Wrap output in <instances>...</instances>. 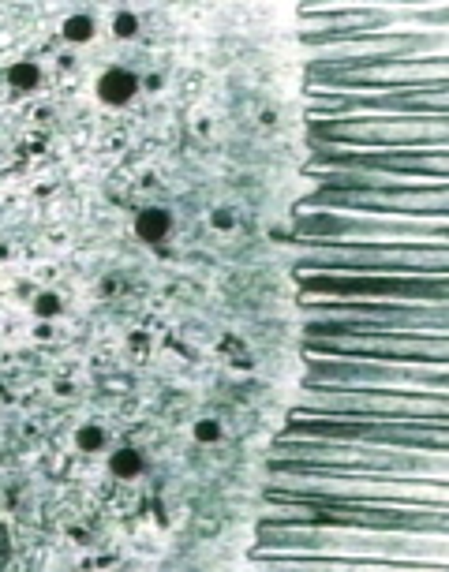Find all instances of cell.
Returning a JSON list of instances; mask_svg holds the SVG:
<instances>
[{
    "mask_svg": "<svg viewBox=\"0 0 449 572\" xmlns=\"http://www.w3.org/2000/svg\"><path fill=\"white\" fill-rule=\"evenodd\" d=\"M8 79H12V86L30 90V86L38 83V67H34V64H15L12 72H8Z\"/></svg>",
    "mask_w": 449,
    "mask_h": 572,
    "instance_id": "277c9868",
    "label": "cell"
},
{
    "mask_svg": "<svg viewBox=\"0 0 449 572\" xmlns=\"http://www.w3.org/2000/svg\"><path fill=\"white\" fill-rule=\"evenodd\" d=\"M102 430H97V427H83V430H79V445H83V449H97V445H102Z\"/></svg>",
    "mask_w": 449,
    "mask_h": 572,
    "instance_id": "8992f818",
    "label": "cell"
},
{
    "mask_svg": "<svg viewBox=\"0 0 449 572\" xmlns=\"http://www.w3.org/2000/svg\"><path fill=\"white\" fill-rule=\"evenodd\" d=\"M195 434H198V441H214L217 438V423H198Z\"/></svg>",
    "mask_w": 449,
    "mask_h": 572,
    "instance_id": "9c48e42d",
    "label": "cell"
},
{
    "mask_svg": "<svg viewBox=\"0 0 449 572\" xmlns=\"http://www.w3.org/2000/svg\"><path fill=\"white\" fill-rule=\"evenodd\" d=\"M139 236L150 239V244H157V239H165L168 232V214L165 209H146V214H139Z\"/></svg>",
    "mask_w": 449,
    "mask_h": 572,
    "instance_id": "7a4b0ae2",
    "label": "cell"
},
{
    "mask_svg": "<svg viewBox=\"0 0 449 572\" xmlns=\"http://www.w3.org/2000/svg\"><path fill=\"white\" fill-rule=\"evenodd\" d=\"M113 30H116L120 38H132V34H135V15H127V12H124V15H116Z\"/></svg>",
    "mask_w": 449,
    "mask_h": 572,
    "instance_id": "52a82bcc",
    "label": "cell"
},
{
    "mask_svg": "<svg viewBox=\"0 0 449 572\" xmlns=\"http://www.w3.org/2000/svg\"><path fill=\"white\" fill-rule=\"evenodd\" d=\"M64 34L72 38V42H86L90 34H94V23H90L86 15H75V19H68V26H64Z\"/></svg>",
    "mask_w": 449,
    "mask_h": 572,
    "instance_id": "5b68a950",
    "label": "cell"
},
{
    "mask_svg": "<svg viewBox=\"0 0 449 572\" xmlns=\"http://www.w3.org/2000/svg\"><path fill=\"white\" fill-rule=\"evenodd\" d=\"M139 468H143V460H139L135 449H120V453L113 456V471H116V475H124V479L139 475Z\"/></svg>",
    "mask_w": 449,
    "mask_h": 572,
    "instance_id": "3957f363",
    "label": "cell"
},
{
    "mask_svg": "<svg viewBox=\"0 0 449 572\" xmlns=\"http://www.w3.org/2000/svg\"><path fill=\"white\" fill-rule=\"evenodd\" d=\"M132 94H135V75L132 72H109L102 79V97H105V102L120 105V102H127Z\"/></svg>",
    "mask_w": 449,
    "mask_h": 572,
    "instance_id": "6da1fadb",
    "label": "cell"
},
{
    "mask_svg": "<svg viewBox=\"0 0 449 572\" xmlns=\"http://www.w3.org/2000/svg\"><path fill=\"white\" fill-rule=\"evenodd\" d=\"M56 310H60V299L56 296H42V299H38V315H56Z\"/></svg>",
    "mask_w": 449,
    "mask_h": 572,
    "instance_id": "ba28073f",
    "label": "cell"
}]
</instances>
